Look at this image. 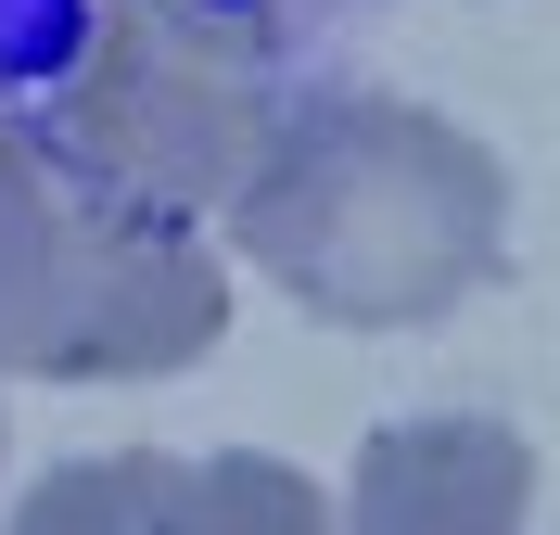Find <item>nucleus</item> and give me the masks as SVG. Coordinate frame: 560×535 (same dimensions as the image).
<instances>
[{"label": "nucleus", "mask_w": 560, "mask_h": 535, "mask_svg": "<svg viewBox=\"0 0 560 535\" xmlns=\"http://www.w3.org/2000/svg\"><path fill=\"white\" fill-rule=\"evenodd\" d=\"M230 332V268L205 230L103 217L38 128H0V370L38 383H166Z\"/></svg>", "instance_id": "nucleus-3"}, {"label": "nucleus", "mask_w": 560, "mask_h": 535, "mask_svg": "<svg viewBox=\"0 0 560 535\" xmlns=\"http://www.w3.org/2000/svg\"><path fill=\"white\" fill-rule=\"evenodd\" d=\"M255 281L331 332H420L510 268V166L395 90H293L230 191Z\"/></svg>", "instance_id": "nucleus-1"}, {"label": "nucleus", "mask_w": 560, "mask_h": 535, "mask_svg": "<svg viewBox=\"0 0 560 535\" xmlns=\"http://www.w3.org/2000/svg\"><path fill=\"white\" fill-rule=\"evenodd\" d=\"M280 65L243 13H205V0H103L90 38H77L65 90H51V128L38 153L90 191L103 217H230V191L255 178L280 128Z\"/></svg>", "instance_id": "nucleus-2"}, {"label": "nucleus", "mask_w": 560, "mask_h": 535, "mask_svg": "<svg viewBox=\"0 0 560 535\" xmlns=\"http://www.w3.org/2000/svg\"><path fill=\"white\" fill-rule=\"evenodd\" d=\"M13 535H178V460L153 446H103V460L38 472Z\"/></svg>", "instance_id": "nucleus-5"}, {"label": "nucleus", "mask_w": 560, "mask_h": 535, "mask_svg": "<svg viewBox=\"0 0 560 535\" xmlns=\"http://www.w3.org/2000/svg\"><path fill=\"white\" fill-rule=\"evenodd\" d=\"M178 535H331V498L268 446H217L178 460Z\"/></svg>", "instance_id": "nucleus-6"}, {"label": "nucleus", "mask_w": 560, "mask_h": 535, "mask_svg": "<svg viewBox=\"0 0 560 535\" xmlns=\"http://www.w3.org/2000/svg\"><path fill=\"white\" fill-rule=\"evenodd\" d=\"M523 523H535V446L485 408L383 421L331 510V535H523Z\"/></svg>", "instance_id": "nucleus-4"}]
</instances>
